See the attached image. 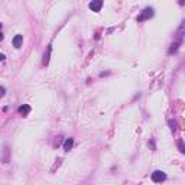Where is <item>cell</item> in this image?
<instances>
[{"label":"cell","mask_w":185,"mask_h":185,"mask_svg":"<svg viewBox=\"0 0 185 185\" xmlns=\"http://www.w3.org/2000/svg\"><path fill=\"white\" fill-rule=\"evenodd\" d=\"M153 15H155V10H153V7H145L143 10L140 12V15L137 16V22H145V20H147V19H151V17H153Z\"/></svg>","instance_id":"cell-1"},{"label":"cell","mask_w":185,"mask_h":185,"mask_svg":"<svg viewBox=\"0 0 185 185\" xmlns=\"http://www.w3.org/2000/svg\"><path fill=\"white\" fill-rule=\"evenodd\" d=\"M151 178H152L153 182H162V181L166 180V174H165L163 171H155V172L151 175Z\"/></svg>","instance_id":"cell-2"},{"label":"cell","mask_w":185,"mask_h":185,"mask_svg":"<svg viewBox=\"0 0 185 185\" xmlns=\"http://www.w3.org/2000/svg\"><path fill=\"white\" fill-rule=\"evenodd\" d=\"M88 7H90L92 12L98 13V12L101 10V7H103V2H101V0H92V2H90Z\"/></svg>","instance_id":"cell-3"},{"label":"cell","mask_w":185,"mask_h":185,"mask_svg":"<svg viewBox=\"0 0 185 185\" xmlns=\"http://www.w3.org/2000/svg\"><path fill=\"white\" fill-rule=\"evenodd\" d=\"M22 42H23V35H15L13 39H12V44L16 49H19L22 46Z\"/></svg>","instance_id":"cell-4"},{"label":"cell","mask_w":185,"mask_h":185,"mask_svg":"<svg viewBox=\"0 0 185 185\" xmlns=\"http://www.w3.org/2000/svg\"><path fill=\"white\" fill-rule=\"evenodd\" d=\"M51 52H52V45H48V48L44 54V65H48L49 64V58H51Z\"/></svg>","instance_id":"cell-5"},{"label":"cell","mask_w":185,"mask_h":185,"mask_svg":"<svg viewBox=\"0 0 185 185\" xmlns=\"http://www.w3.org/2000/svg\"><path fill=\"white\" fill-rule=\"evenodd\" d=\"M72 146H74V139H72V137L65 139V142H64V151H65V152H70L71 149H72Z\"/></svg>","instance_id":"cell-6"},{"label":"cell","mask_w":185,"mask_h":185,"mask_svg":"<svg viewBox=\"0 0 185 185\" xmlns=\"http://www.w3.org/2000/svg\"><path fill=\"white\" fill-rule=\"evenodd\" d=\"M17 111H19L22 116H27L31 113V106H29V104H23V106H20V107L17 109Z\"/></svg>","instance_id":"cell-7"},{"label":"cell","mask_w":185,"mask_h":185,"mask_svg":"<svg viewBox=\"0 0 185 185\" xmlns=\"http://www.w3.org/2000/svg\"><path fill=\"white\" fill-rule=\"evenodd\" d=\"M181 42H182V39H178L176 42H174V44L171 45V48H169V54H171V55H172V54H175V52L178 51V48H180Z\"/></svg>","instance_id":"cell-8"},{"label":"cell","mask_w":185,"mask_h":185,"mask_svg":"<svg viewBox=\"0 0 185 185\" xmlns=\"http://www.w3.org/2000/svg\"><path fill=\"white\" fill-rule=\"evenodd\" d=\"M176 35H178V39H181L182 36L185 35V20L181 23V26L178 27V31H176Z\"/></svg>","instance_id":"cell-9"},{"label":"cell","mask_w":185,"mask_h":185,"mask_svg":"<svg viewBox=\"0 0 185 185\" xmlns=\"http://www.w3.org/2000/svg\"><path fill=\"white\" fill-rule=\"evenodd\" d=\"M178 146H180L181 152H182V153H185V146H184V142H182V140H180V142H178Z\"/></svg>","instance_id":"cell-10"},{"label":"cell","mask_w":185,"mask_h":185,"mask_svg":"<svg viewBox=\"0 0 185 185\" xmlns=\"http://www.w3.org/2000/svg\"><path fill=\"white\" fill-rule=\"evenodd\" d=\"M168 123H169V126H171V130H172V132H175V130H176V125H175V123H174V122H172V120H169Z\"/></svg>","instance_id":"cell-11"},{"label":"cell","mask_w":185,"mask_h":185,"mask_svg":"<svg viewBox=\"0 0 185 185\" xmlns=\"http://www.w3.org/2000/svg\"><path fill=\"white\" fill-rule=\"evenodd\" d=\"M149 147H152V149H153V151H155V142H149Z\"/></svg>","instance_id":"cell-12"},{"label":"cell","mask_w":185,"mask_h":185,"mask_svg":"<svg viewBox=\"0 0 185 185\" xmlns=\"http://www.w3.org/2000/svg\"><path fill=\"white\" fill-rule=\"evenodd\" d=\"M0 60H2V61H5V60H6V56H5V54H2V55H0Z\"/></svg>","instance_id":"cell-13"},{"label":"cell","mask_w":185,"mask_h":185,"mask_svg":"<svg viewBox=\"0 0 185 185\" xmlns=\"http://www.w3.org/2000/svg\"><path fill=\"white\" fill-rule=\"evenodd\" d=\"M5 92H6V88L2 87V96H5Z\"/></svg>","instance_id":"cell-14"}]
</instances>
